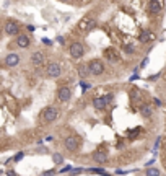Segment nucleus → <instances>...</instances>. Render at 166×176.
Segmentation results:
<instances>
[{"instance_id":"obj_14","label":"nucleus","mask_w":166,"mask_h":176,"mask_svg":"<svg viewBox=\"0 0 166 176\" xmlns=\"http://www.w3.org/2000/svg\"><path fill=\"white\" fill-rule=\"evenodd\" d=\"M104 57H108L111 62H116L119 59V52L112 47H108V49H104Z\"/></svg>"},{"instance_id":"obj_22","label":"nucleus","mask_w":166,"mask_h":176,"mask_svg":"<svg viewBox=\"0 0 166 176\" xmlns=\"http://www.w3.org/2000/svg\"><path fill=\"white\" fill-rule=\"evenodd\" d=\"M132 100H134V101L140 100V91H138V90H132Z\"/></svg>"},{"instance_id":"obj_29","label":"nucleus","mask_w":166,"mask_h":176,"mask_svg":"<svg viewBox=\"0 0 166 176\" xmlns=\"http://www.w3.org/2000/svg\"><path fill=\"white\" fill-rule=\"evenodd\" d=\"M78 2H80L81 5H85V3H88V2H91V0H78Z\"/></svg>"},{"instance_id":"obj_21","label":"nucleus","mask_w":166,"mask_h":176,"mask_svg":"<svg viewBox=\"0 0 166 176\" xmlns=\"http://www.w3.org/2000/svg\"><path fill=\"white\" fill-rule=\"evenodd\" d=\"M90 171H91V173L103 175V176H111V175H108V171H106V170H101V168H90Z\"/></svg>"},{"instance_id":"obj_12","label":"nucleus","mask_w":166,"mask_h":176,"mask_svg":"<svg viewBox=\"0 0 166 176\" xmlns=\"http://www.w3.org/2000/svg\"><path fill=\"white\" fill-rule=\"evenodd\" d=\"M18 62H20V55L15 54V52H10V54L5 57V65L7 67H15V65H18Z\"/></svg>"},{"instance_id":"obj_25","label":"nucleus","mask_w":166,"mask_h":176,"mask_svg":"<svg viewBox=\"0 0 166 176\" xmlns=\"http://www.w3.org/2000/svg\"><path fill=\"white\" fill-rule=\"evenodd\" d=\"M21 158H23V153H21V152H20V153H16V156H15V160L18 161V160H21Z\"/></svg>"},{"instance_id":"obj_3","label":"nucleus","mask_w":166,"mask_h":176,"mask_svg":"<svg viewBox=\"0 0 166 176\" xmlns=\"http://www.w3.org/2000/svg\"><path fill=\"white\" fill-rule=\"evenodd\" d=\"M64 147H65L67 150H70V152L78 150V147H80V139H78L77 136L65 137V140H64Z\"/></svg>"},{"instance_id":"obj_26","label":"nucleus","mask_w":166,"mask_h":176,"mask_svg":"<svg viewBox=\"0 0 166 176\" xmlns=\"http://www.w3.org/2000/svg\"><path fill=\"white\" fill-rule=\"evenodd\" d=\"M160 142H161V137H158V139H156V142H155V148H158V147H160Z\"/></svg>"},{"instance_id":"obj_1","label":"nucleus","mask_w":166,"mask_h":176,"mask_svg":"<svg viewBox=\"0 0 166 176\" xmlns=\"http://www.w3.org/2000/svg\"><path fill=\"white\" fill-rule=\"evenodd\" d=\"M57 116H59L57 108L49 106V108H46L44 113H42V121H44V124H49V122H54L55 119H57Z\"/></svg>"},{"instance_id":"obj_16","label":"nucleus","mask_w":166,"mask_h":176,"mask_svg":"<svg viewBox=\"0 0 166 176\" xmlns=\"http://www.w3.org/2000/svg\"><path fill=\"white\" fill-rule=\"evenodd\" d=\"M140 114L143 116V117H151V114H153V109H151V106L142 105V106H140Z\"/></svg>"},{"instance_id":"obj_18","label":"nucleus","mask_w":166,"mask_h":176,"mask_svg":"<svg viewBox=\"0 0 166 176\" xmlns=\"http://www.w3.org/2000/svg\"><path fill=\"white\" fill-rule=\"evenodd\" d=\"M153 39V34H151V31H143V33H142L140 34V41L142 42H148V41H151Z\"/></svg>"},{"instance_id":"obj_6","label":"nucleus","mask_w":166,"mask_h":176,"mask_svg":"<svg viewBox=\"0 0 166 176\" xmlns=\"http://www.w3.org/2000/svg\"><path fill=\"white\" fill-rule=\"evenodd\" d=\"M72 98V90L69 86H60L59 90H57V100L62 101V103H67V101H70Z\"/></svg>"},{"instance_id":"obj_5","label":"nucleus","mask_w":166,"mask_h":176,"mask_svg":"<svg viewBox=\"0 0 166 176\" xmlns=\"http://www.w3.org/2000/svg\"><path fill=\"white\" fill-rule=\"evenodd\" d=\"M69 52H70V55L73 57V59H80V57H83V54H85V47H83L81 42L77 41V42H73V44L70 46Z\"/></svg>"},{"instance_id":"obj_8","label":"nucleus","mask_w":166,"mask_h":176,"mask_svg":"<svg viewBox=\"0 0 166 176\" xmlns=\"http://www.w3.org/2000/svg\"><path fill=\"white\" fill-rule=\"evenodd\" d=\"M60 65L57 64V62H50V64H47V75L50 77V78H55V77L60 75Z\"/></svg>"},{"instance_id":"obj_24","label":"nucleus","mask_w":166,"mask_h":176,"mask_svg":"<svg viewBox=\"0 0 166 176\" xmlns=\"http://www.w3.org/2000/svg\"><path fill=\"white\" fill-rule=\"evenodd\" d=\"M81 171H83V168H75V170H72V176L78 175V173H81Z\"/></svg>"},{"instance_id":"obj_11","label":"nucleus","mask_w":166,"mask_h":176,"mask_svg":"<svg viewBox=\"0 0 166 176\" xmlns=\"http://www.w3.org/2000/svg\"><path fill=\"white\" fill-rule=\"evenodd\" d=\"M15 44L18 46V47H21V49H26V47H30V44H31L30 36H26V34H20L18 38H16Z\"/></svg>"},{"instance_id":"obj_4","label":"nucleus","mask_w":166,"mask_h":176,"mask_svg":"<svg viewBox=\"0 0 166 176\" xmlns=\"http://www.w3.org/2000/svg\"><path fill=\"white\" fill-rule=\"evenodd\" d=\"M88 67H90V72L93 75H101L104 72V64L99 61V59H93V61L88 62Z\"/></svg>"},{"instance_id":"obj_15","label":"nucleus","mask_w":166,"mask_h":176,"mask_svg":"<svg viewBox=\"0 0 166 176\" xmlns=\"http://www.w3.org/2000/svg\"><path fill=\"white\" fill-rule=\"evenodd\" d=\"M106 100L104 98H99V96H96V98H93V106H95V109H98V111H103L106 108Z\"/></svg>"},{"instance_id":"obj_10","label":"nucleus","mask_w":166,"mask_h":176,"mask_svg":"<svg viewBox=\"0 0 166 176\" xmlns=\"http://www.w3.org/2000/svg\"><path fill=\"white\" fill-rule=\"evenodd\" d=\"M93 160H95L96 163H104V161L108 160V150H104L103 147H99V150L93 152Z\"/></svg>"},{"instance_id":"obj_13","label":"nucleus","mask_w":166,"mask_h":176,"mask_svg":"<svg viewBox=\"0 0 166 176\" xmlns=\"http://www.w3.org/2000/svg\"><path fill=\"white\" fill-rule=\"evenodd\" d=\"M31 62H33V65L34 67H41L42 64H44V54L42 52H33V55H31Z\"/></svg>"},{"instance_id":"obj_19","label":"nucleus","mask_w":166,"mask_h":176,"mask_svg":"<svg viewBox=\"0 0 166 176\" xmlns=\"http://www.w3.org/2000/svg\"><path fill=\"white\" fill-rule=\"evenodd\" d=\"M52 160H54L55 165H62L64 163V156L60 153H52Z\"/></svg>"},{"instance_id":"obj_23","label":"nucleus","mask_w":166,"mask_h":176,"mask_svg":"<svg viewBox=\"0 0 166 176\" xmlns=\"http://www.w3.org/2000/svg\"><path fill=\"white\" fill-rule=\"evenodd\" d=\"M103 98H104V100H106V103H109V101H112V98H114V95H112V93H108V95H104V96H103Z\"/></svg>"},{"instance_id":"obj_27","label":"nucleus","mask_w":166,"mask_h":176,"mask_svg":"<svg viewBox=\"0 0 166 176\" xmlns=\"http://www.w3.org/2000/svg\"><path fill=\"white\" fill-rule=\"evenodd\" d=\"M126 51H127V52H134V47H130V46H126Z\"/></svg>"},{"instance_id":"obj_7","label":"nucleus","mask_w":166,"mask_h":176,"mask_svg":"<svg viewBox=\"0 0 166 176\" xmlns=\"http://www.w3.org/2000/svg\"><path fill=\"white\" fill-rule=\"evenodd\" d=\"M5 34H8V36H13V34H18V31H20V26H18V23L16 21H13V20H8L5 23Z\"/></svg>"},{"instance_id":"obj_20","label":"nucleus","mask_w":166,"mask_h":176,"mask_svg":"<svg viewBox=\"0 0 166 176\" xmlns=\"http://www.w3.org/2000/svg\"><path fill=\"white\" fill-rule=\"evenodd\" d=\"M147 176H160V171L156 170V168H148V170L145 171Z\"/></svg>"},{"instance_id":"obj_17","label":"nucleus","mask_w":166,"mask_h":176,"mask_svg":"<svg viewBox=\"0 0 166 176\" xmlns=\"http://www.w3.org/2000/svg\"><path fill=\"white\" fill-rule=\"evenodd\" d=\"M90 74H91V72H90V67H88V65H80V67H78V75H80L81 78H86Z\"/></svg>"},{"instance_id":"obj_30","label":"nucleus","mask_w":166,"mask_h":176,"mask_svg":"<svg viewBox=\"0 0 166 176\" xmlns=\"http://www.w3.org/2000/svg\"><path fill=\"white\" fill-rule=\"evenodd\" d=\"M8 175H10V176H16V173H15V171H10Z\"/></svg>"},{"instance_id":"obj_28","label":"nucleus","mask_w":166,"mask_h":176,"mask_svg":"<svg viewBox=\"0 0 166 176\" xmlns=\"http://www.w3.org/2000/svg\"><path fill=\"white\" fill-rule=\"evenodd\" d=\"M65 171H72V168H70V166H65V168L62 170V173H65Z\"/></svg>"},{"instance_id":"obj_9","label":"nucleus","mask_w":166,"mask_h":176,"mask_svg":"<svg viewBox=\"0 0 166 176\" xmlns=\"http://www.w3.org/2000/svg\"><path fill=\"white\" fill-rule=\"evenodd\" d=\"M161 2L160 0H150L148 2V7H147V10H148V13H151V15H158L161 11Z\"/></svg>"},{"instance_id":"obj_2","label":"nucleus","mask_w":166,"mask_h":176,"mask_svg":"<svg viewBox=\"0 0 166 176\" xmlns=\"http://www.w3.org/2000/svg\"><path fill=\"white\" fill-rule=\"evenodd\" d=\"M96 21L95 18H91V16H85V18H81V21L77 25V30L81 31V33H85V31H90L91 28H95Z\"/></svg>"}]
</instances>
